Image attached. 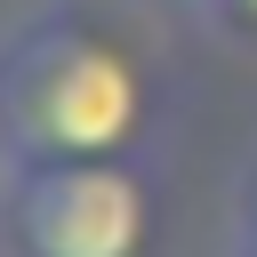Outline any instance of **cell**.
<instances>
[{
  "mask_svg": "<svg viewBox=\"0 0 257 257\" xmlns=\"http://www.w3.org/2000/svg\"><path fill=\"white\" fill-rule=\"evenodd\" d=\"M145 120L137 64L80 24H24L0 48V137L24 161L120 153Z\"/></svg>",
  "mask_w": 257,
  "mask_h": 257,
  "instance_id": "1",
  "label": "cell"
},
{
  "mask_svg": "<svg viewBox=\"0 0 257 257\" xmlns=\"http://www.w3.org/2000/svg\"><path fill=\"white\" fill-rule=\"evenodd\" d=\"M8 241L16 257H137L145 249V185L96 161H24L8 185Z\"/></svg>",
  "mask_w": 257,
  "mask_h": 257,
  "instance_id": "2",
  "label": "cell"
},
{
  "mask_svg": "<svg viewBox=\"0 0 257 257\" xmlns=\"http://www.w3.org/2000/svg\"><path fill=\"white\" fill-rule=\"evenodd\" d=\"M225 8H233V16H241V24H257V0H225Z\"/></svg>",
  "mask_w": 257,
  "mask_h": 257,
  "instance_id": "3",
  "label": "cell"
},
{
  "mask_svg": "<svg viewBox=\"0 0 257 257\" xmlns=\"http://www.w3.org/2000/svg\"><path fill=\"white\" fill-rule=\"evenodd\" d=\"M241 257H257V233H241Z\"/></svg>",
  "mask_w": 257,
  "mask_h": 257,
  "instance_id": "4",
  "label": "cell"
}]
</instances>
